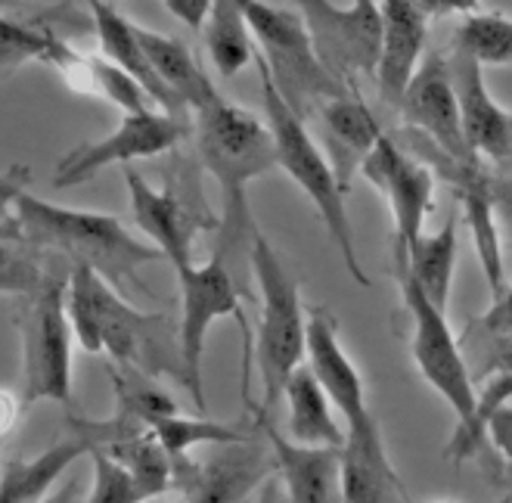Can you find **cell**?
Listing matches in <instances>:
<instances>
[{
	"label": "cell",
	"mask_w": 512,
	"mask_h": 503,
	"mask_svg": "<svg viewBox=\"0 0 512 503\" xmlns=\"http://www.w3.org/2000/svg\"><path fill=\"white\" fill-rule=\"evenodd\" d=\"M379 13H382V44H379V66L373 81L379 87L382 103L398 109L404 91L426 59L429 16L419 7V0H379Z\"/></svg>",
	"instance_id": "cell-19"
},
{
	"label": "cell",
	"mask_w": 512,
	"mask_h": 503,
	"mask_svg": "<svg viewBox=\"0 0 512 503\" xmlns=\"http://www.w3.org/2000/svg\"><path fill=\"white\" fill-rule=\"evenodd\" d=\"M398 109H401L404 125L413 128L419 140L432 143L444 156L457 162H481L463 137L460 100H457L454 75H450V63L444 53L438 50L426 53L423 66L413 75Z\"/></svg>",
	"instance_id": "cell-15"
},
{
	"label": "cell",
	"mask_w": 512,
	"mask_h": 503,
	"mask_svg": "<svg viewBox=\"0 0 512 503\" xmlns=\"http://www.w3.org/2000/svg\"><path fill=\"white\" fill-rule=\"evenodd\" d=\"M512 401V376L506 373H494V376H485V386L478 389V404H475V417L466 429H454L447 441V460H454L457 466L469 457H478L485 451L488 441V423L494 413Z\"/></svg>",
	"instance_id": "cell-33"
},
{
	"label": "cell",
	"mask_w": 512,
	"mask_h": 503,
	"mask_svg": "<svg viewBox=\"0 0 512 503\" xmlns=\"http://www.w3.org/2000/svg\"><path fill=\"white\" fill-rule=\"evenodd\" d=\"M202 38L212 66L221 78H233L255 59V41L249 32L246 13L236 0H215L202 25Z\"/></svg>",
	"instance_id": "cell-28"
},
{
	"label": "cell",
	"mask_w": 512,
	"mask_h": 503,
	"mask_svg": "<svg viewBox=\"0 0 512 503\" xmlns=\"http://www.w3.org/2000/svg\"><path fill=\"white\" fill-rule=\"evenodd\" d=\"M84 4L90 10V19H94V35L100 44V56L109 59V63H115L118 69H125L128 75H134L143 84L149 100H153L162 112H168L174 118H184V112H190V109L168 91L165 81L156 75V69L149 66L143 44H140V35H137V25L131 19H125L112 4H106V0H84Z\"/></svg>",
	"instance_id": "cell-23"
},
{
	"label": "cell",
	"mask_w": 512,
	"mask_h": 503,
	"mask_svg": "<svg viewBox=\"0 0 512 503\" xmlns=\"http://www.w3.org/2000/svg\"><path fill=\"white\" fill-rule=\"evenodd\" d=\"M258 423V420H255ZM277 472L270 441L264 445L261 426L252 438L218 445L215 454L196 463L187 454L174 457V491L187 503H243Z\"/></svg>",
	"instance_id": "cell-12"
},
{
	"label": "cell",
	"mask_w": 512,
	"mask_h": 503,
	"mask_svg": "<svg viewBox=\"0 0 512 503\" xmlns=\"http://www.w3.org/2000/svg\"><path fill=\"white\" fill-rule=\"evenodd\" d=\"M50 274V261L44 252L22 240L0 243V295H16V299H32L41 292Z\"/></svg>",
	"instance_id": "cell-35"
},
{
	"label": "cell",
	"mask_w": 512,
	"mask_h": 503,
	"mask_svg": "<svg viewBox=\"0 0 512 503\" xmlns=\"http://www.w3.org/2000/svg\"><path fill=\"white\" fill-rule=\"evenodd\" d=\"M131 429H143L128 423L125 417H115L106 423H87V420H72L69 435H63L47 451L38 457H10L7 466L0 469V503H38L44 500L59 476H66V469L90 454L94 448H106L109 441L125 435Z\"/></svg>",
	"instance_id": "cell-14"
},
{
	"label": "cell",
	"mask_w": 512,
	"mask_h": 503,
	"mask_svg": "<svg viewBox=\"0 0 512 503\" xmlns=\"http://www.w3.org/2000/svg\"><path fill=\"white\" fill-rule=\"evenodd\" d=\"M112 386L118 395V417H125L134 426L149 429L156 420L171 417L177 410V401L159 386L156 376L140 373L134 367H112Z\"/></svg>",
	"instance_id": "cell-30"
},
{
	"label": "cell",
	"mask_w": 512,
	"mask_h": 503,
	"mask_svg": "<svg viewBox=\"0 0 512 503\" xmlns=\"http://www.w3.org/2000/svg\"><path fill=\"white\" fill-rule=\"evenodd\" d=\"M419 7L426 10L429 19H444V16H472L481 13V0H419Z\"/></svg>",
	"instance_id": "cell-43"
},
{
	"label": "cell",
	"mask_w": 512,
	"mask_h": 503,
	"mask_svg": "<svg viewBox=\"0 0 512 503\" xmlns=\"http://www.w3.org/2000/svg\"><path fill=\"white\" fill-rule=\"evenodd\" d=\"M286 500H289V497H286Z\"/></svg>",
	"instance_id": "cell-53"
},
{
	"label": "cell",
	"mask_w": 512,
	"mask_h": 503,
	"mask_svg": "<svg viewBox=\"0 0 512 503\" xmlns=\"http://www.w3.org/2000/svg\"><path fill=\"white\" fill-rule=\"evenodd\" d=\"M249 264L261 289V317L255 333V361L264 392L261 410H270L283 401L289 376L308 354V317L295 274L258 227L249 240Z\"/></svg>",
	"instance_id": "cell-5"
},
{
	"label": "cell",
	"mask_w": 512,
	"mask_h": 503,
	"mask_svg": "<svg viewBox=\"0 0 512 503\" xmlns=\"http://www.w3.org/2000/svg\"><path fill=\"white\" fill-rule=\"evenodd\" d=\"M426 146H432V143H426ZM432 150H435V146H432ZM435 153H438V159H435L432 171L454 187L463 221H466L469 236H472V249L478 255L481 274H485L488 292L494 299V295H500L506 289L509 280H506L503 236H500V227H497L494 199H491V171L485 168V162H457V159L444 156L441 150H435Z\"/></svg>",
	"instance_id": "cell-16"
},
{
	"label": "cell",
	"mask_w": 512,
	"mask_h": 503,
	"mask_svg": "<svg viewBox=\"0 0 512 503\" xmlns=\"http://www.w3.org/2000/svg\"><path fill=\"white\" fill-rule=\"evenodd\" d=\"M87 457H90V469H94V485H90L87 503H143L146 500L137 482L131 479V472L112 454H106L103 448H94Z\"/></svg>",
	"instance_id": "cell-36"
},
{
	"label": "cell",
	"mask_w": 512,
	"mask_h": 503,
	"mask_svg": "<svg viewBox=\"0 0 512 503\" xmlns=\"http://www.w3.org/2000/svg\"><path fill=\"white\" fill-rule=\"evenodd\" d=\"M450 75H454L457 100H460V122L469 150L481 162H506L509 143H512V112H506L494 94L488 91L485 66L463 50H454L447 56Z\"/></svg>",
	"instance_id": "cell-20"
},
{
	"label": "cell",
	"mask_w": 512,
	"mask_h": 503,
	"mask_svg": "<svg viewBox=\"0 0 512 503\" xmlns=\"http://www.w3.org/2000/svg\"><path fill=\"white\" fill-rule=\"evenodd\" d=\"M143 503H187V500L180 497V494H177V497H165V494H159V497H146Z\"/></svg>",
	"instance_id": "cell-48"
},
{
	"label": "cell",
	"mask_w": 512,
	"mask_h": 503,
	"mask_svg": "<svg viewBox=\"0 0 512 503\" xmlns=\"http://www.w3.org/2000/svg\"><path fill=\"white\" fill-rule=\"evenodd\" d=\"M404 305L410 314V354L413 364L429 382V389L441 395V401L454 410L457 429H466L475 417V404H478V389L472 382L469 364L463 358V348L450 330L447 311H441L429 295L413 283V277L401 268H395Z\"/></svg>",
	"instance_id": "cell-8"
},
{
	"label": "cell",
	"mask_w": 512,
	"mask_h": 503,
	"mask_svg": "<svg viewBox=\"0 0 512 503\" xmlns=\"http://www.w3.org/2000/svg\"><path fill=\"white\" fill-rule=\"evenodd\" d=\"M215 0H165L168 13L184 22L187 28H202L205 19H208V10H212Z\"/></svg>",
	"instance_id": "cell-42"
},
{
	"label": "cell",
	"mask_w": 512,
	"mask_h": 503,
	"mask_svg": "<svg viewBox=\"0 0 512 503\" xmlns=\"http://www.w3.org/2000/svg\"><path fill=\"white\" fill-rule=\"evenodd\" d=\"M25 181H28L25 165H13L10 171L0 174V243L22 240L16 199H19V193H25Z\"/></svg>",
	"instance_id": "cell-38"
},
{
	"label": "cell",
	"mask_w": 512,
	"mask_h": 503,
	"mask_svg": "<svg viewBox=\"0 0 512 503\" xmlns=\"http://www.w3.org/2000/svg\"><path fill=\"white\" fill-rule=\"evenodd\" d=\"M16 215L22 243L35 246L44 255H59L69 264H87L115 289L140 286V268L165 255L153 243H140L137 236L115 215L63 209V205L44 202L32 193H19Z\"/></svg>",
	"instance_id": "cell-3"
},
{
	"label": "cell",
	"mask_w": 512,
	"mask_h": 503,
	"mask_svg": "<svg viewBox=\"0 0 512 503\" xmlns=\"http://www.w3.org/2000/svg\"><path fill=\"white\" fill-rule=\"evenodd\" d=\"M261 72V103H264V122L270 128V137H274L277 146V168H283L292 181L298 184V190L311 199V205L317 209L320 221L326 224L329 236L345 261L348 274L354 277V283L370 286L367 271L360 268L357 258V246H354V230H351V218H348V205H345V187L339 184V177L333 171V162L317 146V140L311 137L305 118L295 115L289 109V103L280 97V91L274 87V81L267 78V72L258 66Z\"/></svg>",
	"instance_id": "cell-4"
},
{
	"label": "cell",
	"mask_w": 512,
	"mask_h": 503,
	"mask_svg": "<svg viewBox=\"0 0 512 503\" xmlns=\"http://www.w3.org/2000/svg\"><path fill=\"white\" fill-rule=\"evenodd\" d=\"M342 491L345 503H404L407 491L388 457L382 429L345 432L342 445Z\"/></svg>",
	"instance_id": "cell-24"
},
{
	"label": "cell",
	"mask_w": 512,
	"mask_h": 503,
	"mask_svg": "<svg viewBox=\"0 0 512 503\" xmlns=\"http://www.w3.org/2000/svg\"><path fill=\"white\" fill-rule=\"evenodd\" d=\"M125 184L131 196V215L174 271L193 264L196 230H202L199 205L187 202L177 190H162L146 181L140 171L125 165Z\"/></svg>",
	"instance_id": "cell-18"
},
{
	"label": "cell",
	"mask_w": 512,
	"mask_h": 503,
	"mask_svg": "<svg viewBox=\"0 0 512 503\" xmlns=\"http://www.w3.org/2000/svg\"><path fill=\"white\" fill-rule=\"evenodd\" d=\"M494 373H506V376H512V336L494 339L488 361L481 364V373H478V376H494Z\"/></svg>",
	"instance_id": "cell-45"
},
{
	"label": "cell",
	"mask_w": 512,
	"mask_h": 503,
	"mask_svg": "<svg viewBox=\"0 0 512 503\" xmlns=\"http://www.w3.org/2000/svg\"><path fill=\"white\" fill-rule=\"evenodd\" d=\"M509 494H512V491H509Z\"/></svg>",
	"instance_id": "cell-54"
},
{
	"label": "cell",
	"mask_w": 512,
	"mask_h": 503,
	"mask_svg": "<svg viewBox=\"0 0 512 503\" xmlns=\"http://www.w3.org/2000/svg\"><path fill=\"white\" fill-rule=\"evenodd\" d=\"M66 308L84 351L109 354L118 367H134L156 379L168 373L184 382L177 323L168 314L137 311L87 264H72Z\"/></svg>",
	"instance_id": "cell-1"
},
{
	"label": "cell",
	"mask_w": 512,
	"mask_h": 503,
	"mask_svg": "<svg viewBox=\"0 0 512 503\" xmlns=\"http://www.w3.org/2000/svg\"><path fill=\"white\" fill-rule=\"evenodd\" d=\"M103 451L112 454L118 463L131 472V479L137 482L143 497H159V494L171 491V485H174V460L159 445V438L153 435V429H131L125 435H118L115 441H109Z\"/></svg>",
	"instance_id": "cell-29"
},
{
	"label": "cell",
	"mask_w": 512,
	"mask_h": 503,
	"mask_svg": "<svg viewBox=\"0 0 512 503\" xmlns=\"http://www.w3.org/2000/svg\"><path fill=\"white\" fill-rule=\"evenodd\" d=\"M258 503H289V500H286V488H283L277 479H267V482L261 485Z\"/></svg>",
	"instance_id": "cell-47"
},
{
	"label": "cell",
	"mask_w": 512,
	"mask_h": 503,
	"mask_svg": "<svg viewBox=\"0 0 512 503\" xmlns=\"http://www.w3.org/2000/svg\"><path fill=\"white\" fill-rule=\"evenodd\" d=\"M491 199H494V215L503 243L512 246V177L491 174Z\"/></svg>",
	"instance_id": "cell-41"
},
{
	"label": "cell",
	"mask_w": 512,
	"mask_h": 503,
	"mask_svg": "<svg viewBox=\"0 0 512 503\" xmlns=\"http://www.w3.org/2000/svg\"><path fill=\"white\" fill-rule=\"evenodd\" d=\"M153 435L159 438V445L168 451V457H184L187 451L193 448H218V445H233V441H246L255 435V429H239V426H230V423H218V420H190L184 413H171V417H162L156 420L153 426Z\"/></svg>",
	"instance_id": "cell-31"
},
{
	"label": "cell",
	"mask_w": 512,
	"mask_h": 503,
	"mask_svg": "<svg viewBox=\"0 0 512 503\" xmlns=\"http://www.w3.org/2000/svg\"><path fill=\"white\" fill-rule=\"evenodd\" d=\"M506 162H509V165H512V143H509V159H506Z\"/></svg>",
	"instance_id": "cell-49"
},
{
	"label": "cell",
	"mask_w": 512,
	"mask_h": 503,
	"mask_svg": "<svg viewBox=\"0 0 512 503\" xmlns=\"http://www.w3.org/2000/svg\"><path fill=\"white\" fill-rule=\"evenodd\" d=\"M289 404V438L295 445H308V448H342L345 445V429L333 417V401L326 398L323 386L311 367L301 364L283 392Z\"/></svg>",
	"instance_id": "cell-26"
},
{
	"label": "cell",
	"mask_w": 512,
	"mask_h": 503,
	"mask_svg": "<svg viewBox=\"0 0 512 503\" xmlns=\"http://www.w3.org/2000/svg\"><path fill=\"white\" fill-rule=\"evenodd\" d=\"M94 75H97V97L115 103L125 115H134V112H146V109H159L149 94L143 91V84L128 75L125 69H118L109 59H103L100 53L94 56Z\"/></svg>",
	"instance_id": "cell-37"
},
{
	"label": "cell",
	"mask_w": 512,
	"mask_h": 503,
	"mask_svg": "<svg viewBox=\"0 0 512 503\" xmlns=\"http://www.w3.org/2000/svg\"><path fill=\"white\" fill-rule=\"evenodd\" d=\"M317 118L326 137V156L333 162L339 184L348 190L354 174L364 168L367 156L376 150L385 131L373 109L360 100V94H345L323 103L317 109Z\"/></svg>",
	"instance_id": "cell-22"
},
{
	"label": "cell",
	"mask_w": 512,
	"mask_h": 503,
	"mask_svg": "<svg viewBox=\"0 0 512 503\" xmlns=\"http://www.w3.org/2000/svg\"><path fill=\"white\" fill-rule=\"evenodd\" d=\"M75 494H78V482L75 479H69V482H63V485H56L44 500H38V503H75Z\"/></svg>",
	"instance_id": "cell-46"
},
{
	"label": "cell",
	"mask_w": 512,
	"mask_h": 503,
	"mask_svg": "<svg viewBox=\"0 0 512 503\" xmlns=\"http://www.w3.org/2000/svg\"><path fill=\"white\" fill-rule=\"evenodd\" d=\"M457 252H460V230H457V215H450L435 233L423 230V236L407 249V255L395 258V268L407 271L413 283L423 289L441 311H447L450 289H454Z\"/></svg>",
	"instance_id": "cell-27"
},
{
	"label": "cell",
	"mask_w": 512,
	"mask_h": 503,
	"mask_svg": "<svg viewBox=\"0 0 512 503\" xmlns=\"http://www.w3.org/2000/svg\"><path fill=\"white\" fill-rule=\"evenodd\" d=\"M305 19L320 63L357 94V78H376L382 13L379 0H351L339 7L333 0H292Z\"/></svg>",
	"instance_id": "cell-10"
},
{
	"label": "cell",
	"mask_w": 512,
	"mask_h": 503,
	"mask_svg": "<svg viewBox=\"0 0 512 503\" xmlns=\"http://www.w3.org/2000/svg\"><path fill=\"white\" fill-rule=\"evenodd\" d=\"M503 503H512V494H509V497H506V500H503Z\"/></svg>",
	"instance_id": "cell-51"
},
{
	"label": "cell",
	"mask_w": 512,
	"mask_h": 503,
	"mask_svg": "<svg viewBox=\"0 0 512 503\" xmlns=\"http://www.w3.org/2000/svg\"><path fill=\"white\" fill-rule=\"evenodd\" d=\"M184 134H187L184 118H174L162 109L125 115L122 125L112 134L81 143L72 153L59 159L53 171V187L69 190V187L90 181V177L100 174L109 165H131L137 159H153L159 153H171L174 146L184 140Z\"/></svg>",
	"instance_id": "cell-11"
},
{
	"label": "cell",
	"mask_w": 512,
	"mask_h": 503,
	"mask_svg": "<svg viewBox=\"0 0 512 503\" xmlns=\"http://www.w3.org/2000/svg\"><path fill=\"white\" fill-rule=\"evenodd\" d=\"M258 426L277 457V476L283 479L289 503H345L342 491V448H308L295 441L255 410Z\"/></svg>",
	"instance_id": "cell-21"
},
{
	"label": "cell",
	"mask_w": 512,
	"mask_h": 503,
	"mask_svg": "<svg viewBox=\"0 0 512 503\" xmlns=\"http://www.w3.org/2000/svg\"><path fill=\"white\" fill-rule=\"evenodd\" d=\"M59 35L50 25L22 22L0 13V75L13 72L25 63H50V53Z\"/></svg>",
	"instance_id": "cell-34"
},
{
	"label": "cell",
	"mask_w": 512,
	"mask_h": 503,
	"mask_svg": "<svg viewBox=\"0 0 512 503\" xmlns=\"http://www.w3.org/2000/svg\"><path fill=\"white\" fill-rule=\"evenodd\" d=\"M488 441L494 454L500 457L503 463V476H506V485L512 488V404H503L491 423H488Z\"/></svg>",
	"instance_id": "cell-39"
},
{
	"label": "cell",
	"mask_w": 512,
	"mask_h": 503,
	"mask_svg": "<svg viewBox=\"0 0 512 503\" xmlns=\"http://www.w3.org/2000/svg\"><path fill=\"white\" fill-rule=\"evenodd\" d=\"M360 174L388 202L391 221H395V243H391V249H395V258H404L407 249L423 236L426 218L432 212V199H435L432 165L410 156L395 137L382 134V140L367 156Z\"/></svg>",
	"instance_id": "cell-13"
},
{
	"label": "cell",
	"mask_w": 512,
	"mask_h": 503,
	"mask_svg": "<svg viewBox=\"0 0 512 503\" xmlns=\"http://www.w3.org/2000/svg\"><path fill=\"white\" fill-rule=\"evenodd\" d=\"M435 503H457V500H435Z\"/></svg>",
	"instance_id": "cell-50"
},
{
	"label": "cell",
	"mask_w": 512,
	"mask_h": 503,
	"mask_svg": "<svg viewBox=\"0 0 512 503\" xmlns=\"http://www.w3.org/2000/svg\"><path fill=\"white\" fill-rule=\"evenodd\" d=\"M22 413H25L22 395H16L10 389H0V438H10L16 432Z\"/></svg>",
	"instance_id": "cell-44"
},
{
	"label": "cell",
	"mask_w": 512,
	"mask_h": 503,
	"mask_svg": "<svg viewBox=\"0 0 512 503\" xmlns=\"http://www.w3.org/2000/svg\"><path fill=\"white\" fill-rule=\"evenodd\" d=\"M308 367L323 386L326 398L333 401L345 432H364L379 426L367 404V382L357 364L339 342V323L326 308H314L308 314Z\"/></svg>",
	"instance_id": "cell-17"
},
{
	"label": "cell",
	"mask_w": 512,
	"mask_h": 503,
	"mask_svg": "<svg viewBox=\"0 0 512 503\" xmlns=\"http://www.w3.org/2000/svg\"><path fill=\"white\" fill-rule=\"evenodd\" d=\"M475 327H481L491 339L512 336V283H506V289L494 295V305L478 317Z\"/></svg>",
	"instance_id": "cell-40"
},
{
	"label": "cell",
	"mask_w": 512,
	"mask_h": 503,
	"mask_svg": "<svg viewBox=\"0 0 512 503\" xmlns=\"http://www.w3.org/2000/svg\"><path fill=\"white\" fill-rule=\"evenodd\" d=\"M196 146L205 171L221 187L224 215L218 255L224 258L243 246V240H252L258 224L249 209V187L255 177L277 168V146L267 122L243 106L227 103L224 97L196 112Z\"/></svg>",
	"instance_id": "cell-2"
},
{
	"label": "cell",
	"mask_w": 512,
	"mask_h": 503,
	"mask_svg": "<svg viewBox=\"0 0 512 503\" xmlns=\"http://www.w3.org/2000/svg\"><path fill=\"white\" fill-rule=\"evenodd\" d=\"M72 264L53 255L50 274L38 295L25 299L19 314L22 333V401L72 404V323H69Z\"/></svg>",
	"instance_id": "cell-7"
},
{
	"label": "cell",
	"mask_w": 512,
	"mask_h": 503,
	"mask_svg": "<svg viewBox=\"0 0 512 503\" xmlns=\"http://www.w3.org/2000/svg\"><path fill=\"white\" fill-rule=\"evenodd\" d=\"M4 441H7V438H0V448H4Z\"/></svg>",
	"instance_id": "cell-52"
},
{
	"label": "cell",
	"mask_w": 512,
	"mask_h": 503,
	"mask_svg": "<svg viewBox=\"0 0 512 503\" xmlns=\"http://www.w3.org/2000/svg\"><path fill=\"white\" fill-rule=\"evenodd\" d=\"M180 286V317H177V336H180V354H184V386L196 404L199 413H205V386H202V354L205 339L212 323L221 317L239 320L246 339L249 320L243 311V292L227 271V261L215 255L205 264H187V268L174 271Z\"/></svg>",
	"instance_id": "cell-9"
},
{
	"label": "cell",
	"mask_w": 512,
	"mask_h": 503,
	"mask_svg": "<svg viewBox=\"0 0 512 503\" xmlns=\"http://www.w3.org/2000/svg\"><path fill=\"white\" fill-rule=\"evenodd\" d=\"M454 50L469 53L478 66H512V19L503 13H472L454 32Z\"/></svg>",
	"instance_id": "cell-32"
},
{
	"label": "cell",
	"mask_w": 512,
	"mask_h": 503,
	"mask_svg": "<svg viewBox=\"0 0 512 503\" xmlns=\"http://www.w3.org/2000/svg\"><path fill=\"white\" fill-rule=\"evenodd\" d=\"M137 35H140V44H143L149 66L156 69V75L165 81V87L180 103H184L187 109H193V115L202 112L205 106H212L221 97L215 91L212 78H208L202 72V66L196 63V56L177 38L153 32V28H140V25H137Z\"/></svg>",
	"instance_id": "cell-25"
},
{
	"label": "cell",
	"mask_w": 512,
	"mask_h": 503,
	"mask_svg": "<svg viewBox=\"0 0 512 503\" xmlns=\"http://www.w3.org/2000/svg\"><path fill=\"white\" fill-rule=\"evenodd\" d=\"M236 4L246 13L249 32L258 50V66L274 81L280 97L289 103L295 115L308 122V115H317L323 103L354 94L320 63L311 32L298 10L267 4V0H236Z\"/></svg>",
	"instance_id": "cell-6"
}]
</instances>
